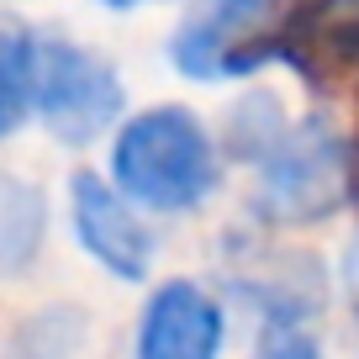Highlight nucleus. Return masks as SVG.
<instances>
[{"label":"nucleus","mask_w":359,"mask_h":359,"mask_svg":"<svg viewBox=\"0 0 359 359\" xmlns=\"http://www.w3.org/2000/svg\"><path fill=\"white\" fill-rule=\"evenodd\" d=\"M285 58V32H275V0H191L169 32V64L196 85L248 79Z\"/></svg>","instance_id":"4"},{"label":"nucleus","mask_w":359,"mask_h":359,"mask_svg":"<svg viewBox=\"0 0 359 359\" xmlns=\"http://www.w3.org/2000/svg\"><path fill=\"white\" fill-rule=\"evenodd\" d=\"M69 227H74V243L85 248L106 275L116 280H148L154 269V227L143 222L133 201L116 191L106 175L95 169H74L69 175Z\"/></svg>","instance_id":"5"},{"label":"nucleus","mask_w":359,"mask_h":359,"mask_svg":"<svg viewBox=\"0 0 359 359\" xmlns=\"http://www.w3.org/2000/svg\"><path fill=\"white\" fill-rule=\"evenodd\" d=\"M344 275H348V291H354V302H359V238L348 243V259H344Z\"/></svg>","instance_id":"12"},{"label":"nucleus","mask_w":359,"mask_h":359,"mask_svg":"<svg viewBox=\"0 0 359 359\" xmlns=\"http://www.w3.org/2000/svg\"><path fill=\"white\" fill-rule=\"evenodd\" d=\"M37 48L43 37L22 22H0V143L16 137L37 111Z\"/></svg>","instance_id":"9"},{"label":"nucleus","mask_w":359,"mask_h":359,"mask_svg":"<svg viewBox=\"0 0 359 359\" xmlns=\"http://www.w3.org/2000/svg\"><path fill=\"white\" fill-rule=\"evenodd\" d=\"M248 359H327L306 327H264V338L254 344Z\"/></svg>","instance_id":"11"},{"label":"nucleus","mask_w":359,"mask_h":359,"mask_svg":"<svg viewBox=\"0 0 359 359\" xmlns=\"http://www.w3.org/2000/svg\"><path fill=\"white\" fill-rule=\"evenodd\" d=\"M101 11H143V6H154V0H95Z\"/></svg>","instance_id":"13"},{"label":"nucleus","mask_w":359,"mask_h":359,"mask_svg":"<svg viewBox=\"0 0 359 359\" xmlns=\"http://www.w3.org/2000/svg\"><path fill=\"white\" fill-rule=\"evenodd\" d=\"M106 180L148 217H185L212 201L222 180V148L201 111L158 101L122 116L106 148Z\"/></svg>","instance_id":"1"},{"label":"nucleus","mask_w":359,"mask_h":359,"mask_svg":"<svg viewBox=\"0 0 359 359\" xmlns=\"http://www.w3.org/2000/svg\"><path fill=\"white\" fill-rule=\"evenodd\" d=\"M127 116L122 69L74 37H43L37 48V111L32 122L64 148H90Z\"/></svg>","instance_id":"3"},{"label":"nucleus","mask_w":359,"mask_h":359,"mask_svg":"<svg viewBox=\"0 0 359 359\" xmlns=\"http://www.w3.org/2000/svg\"><path fill=\"white\" fill-rule=\"evenodd\" d=\"M227 312L201 280H164L137 317V359H222Z\"/></svg>","instance_id":"6"},{"label":"nucleus","mask_w":359,"mask_h":359,"mask_svg":"<svg viewBox=\"0 0 359 359\" xmlns=\"http://www.w3.org/2000/svg\"><path fill=\"white\" fill-rule=\"evenodd\" d=\"M48 238V196L43 185L0 169V280H16L37 264Z\"/></svg>","instance_id":"8"},{"label":"nucleus","mask_w":359,"mask_h":359,"mask_svg":"<svg viewBox=\"0 0 359 359\" xmlns=\"http://www.w3.org/2000/svg\"><path fill=\"white\" fill-rule=\"evenodd\" d=\"M233 296L254 306L264 327H306L327 302V275L312 254H254L233 269Z\"/></svg>","instance_id":"7"},{"label":"nucleus","mask_w":359,"mask_h":359,"mask_svg":"<svg viewBox=\"0 0 359 359\" xmlns=\"http://www.w3.org/2000/svg\"><path fill=\"white\" fill-rule=\"evenodd\" d=\"M285 127H291L285 101L275 95V90L254 85V90H243V95L227 106V116H222V143H217V148H222L227 158H238V164L254 169L259 158H264L269 148L285 137Z\"/></svg>","instance_id":"10"},{"label":"nucleus","mask_w":359,"mask_h":359,"mask_svg":"<svg viewBox=\"0 0 359 359\" xmlns=\"http://www.w3.org/2000/svg\"><path fill=\"white\" fill-rule=\"evenodd\" d=\"M354 143L323 111L296 116L285 137L254 164V206L269 227H312L354 201Z\"/></svg>","instance_id":"2"}]
</instances>
